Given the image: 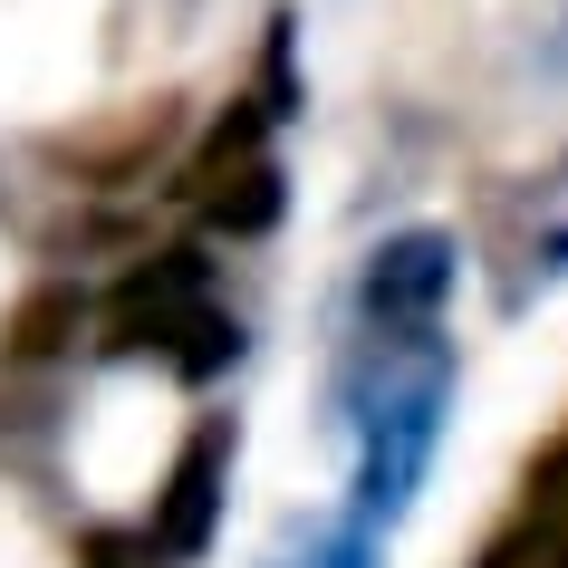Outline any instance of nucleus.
Returning <instances> with one entry per match:
<instances>
[{
    "label": "nucleus",
    "instance_id": "1",
    "mask_svg": "<svg viewBox=\"0 0 568 568\" xmlns=\"http://www.w3.org/2000/svg\"><path fill=\"white\" fill-rule=\"evenodd\" d=\"M453 386H463V357H453L444 328L424 337H347V357L328 376V415L337 444H347V510L395 530L415 510L424 473H434V444H444Z\"/></svg>",
    "mask_w": 568,
    "mask_h": 568
},
{
    "label": "nucleus",
    "instance_id": "2",
    "mask_svg": "<svg viewBox=\"0 0 568 568\" xmlns=\"http://www.w3.org/2000/svg\"><path fill=\"white\" fill-rule=\"evenodd\" d=\"M97 347L106 357H164L183 386H212L222 366H241V318L212 300V261L183 241V251H145L97 300Z\"/></svg>",
    "mask_w": 568,
    "mask_h": 568
},
{
    "label": "nucleus",
    "instance_id": "3",
    "mask_svg": "<svg viewBox=\"0 0 568 568\" xmlns=\"http://www.w3.org/2000/svg\"><path fill=\"white\" fill-rule=\"evenodd\" d=\"M232 463H241V424L222 415V405H203V415L183 424L164 481H154V510H145V530H135V549H145V559H203L212 539H222Z\"/></svg>",
    "mask_w": 568,
    "mask_h": 568
},
{
    "label": "nucleus",
    "instance_id": "4",
    "mask_svg": "<svg viewBox=\"0 0 568 568\" xmlns=\"http://www.w3.org/2000/svg\"><path fill=\"white\" fill-rule=\"evenodd\" d=\"M453 290H463V241L444 222H415V232H386L357 261L347 308H357L366 337H424V328H444Z\"/></svg>",
    "mask_w": 568,
    "mask_h": 568
},
{
    "label": "nucleus",
    "instance_id": "5",
    "mask_svg": "<svg viewBox=\"0 0 568 568\" xmlns=\"http://www.w3.org/2000/svg\"><path fill=\"white\" fill-rule=\"evenodd\" d=\"M491 280H501V308L520 318L530 300H549L568 280V154H549L539 174H520L491 203Z\"/></svg>",
    "mask_w": 568,
    "mask_h": 568
},
{
    "label": "nucleus",
    "instance_id": "6",
    "mask_svg": "<svg viewBox=\"0 0 568 568\" xmlns=\"http://www.w3.org/2000/svg\"><path fill=\"white\" fill-rule=\"evenodd\" d=\"M174 135H183L174 97H154V106H125L116 125H68V135H49V164H68V174L97 183V193H116V183H135Z\"/></svg>",
    "mask_w": 568,
    "mask_h": 568
},
{
    "label": "nucleus",
    "instance_id": "7",
    "mask_svg": "<svg viewBox=\"0 0 568 568\" xmlns=\"http://www.w3.org/2000/svg\"><path fill=\"white\" fill-rule=\"evenodd\" d=\"M88 328H97L88 290H78V280H39L30 300L0 318V366H59V357H78Z\"/></svg>",
    "mask_w": 568,
    "mask_h": 568
},
{
    "label": "nucleus",
    "instance_id": "8",
    "mask_svg": "<svg viewBox=\"0 0 568 568\" xmlns=\"http://www.w3.org/2000/svg\"><path fill=\"white\" fill-rule=\"evenodd\" d=\"M270 125H280V116H270L261 97H232V106L212 116V135L174 164V183H164V193H174V203H203V193H222L241 164H261V154H270Z\"/></svg>",
    "mask_w": 568,
    "mask_h": 568
},
{
    "label": "nucleus",
    "instance_id": "9",
    "mask_svg": "<svg viewBox=\"0 0 568 568\" xmlns=\"http://www.w3.org/2000/svg\"><path fill=\"white\" fill-rule=\"evenodd\" d=\"M261 568H386V530L357 520V510H300V520H280V539L261 549Z\"/></svg>",
    "mask_w": 568,
    "mask_h": 568
},
{
    "label": "nucleus",
    "instance_id": "10",
    "mask_svg": "<svg viewBox=\"0 0 568 568\" xmlns=\"http://www.w3.org/2000/svg\"><path fill=\"white\" fill-rule=\"evenodd\" d=\"M203 232H222V241H261V232H280V212H290V174H280V154H261V164H241L222 193H203Z\"/></svg>",
    "mask_w": 568,
    "mask_h": 568
},
{
    "label": "nucleus",
    "instance_id": "11",
    "mask_svg": "<svg viewBox=\"0 0 568 568\" xmlns=\"http://www.w3.org/2000/svg\"><path fill=\"white\" fill-rule=\"evenodd\" d=\"M78 568H145V549H135V530H88L78 539Z\"/></svg>",
    "mask_w": 568,
    "mask_h": 568
}]
</instances>
